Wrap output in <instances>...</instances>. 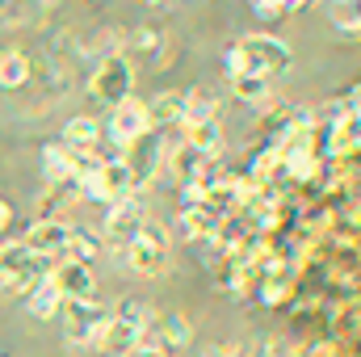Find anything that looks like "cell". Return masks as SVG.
Returning a JSON list of instances; mask_svg holds the SVG:
<instances>
[{"instance_id":"cell-1","label":"cell","mask_w":361,"mask_h":357,"mask_svg":"<svg viewBox=\"0 0 361 357\" xmlns=\"http://www.w3.org/2000/svg\"><path fill=\"white\" fill-rule=\"evenodd\" d=\"M294 63V51L273 38V34H244L231 51H227V72L231 76H261V80H273V76H286Z\"/></svg>"},{"instance_id":"cell-2","label":"cell","mask_w":361,"mask_h":357,"mask_svg":"<svg viewBox=\"0 0 361 357\" xmlns=\"http://www.w3.org/2000/svg\"><path fill=\"white\" fill-rule=\"evenodd\" d=\"M147 307L143 303H135V298H126L118 311H109V320H105V328L97 332V345H101V353L109 357H126L139 341H143V328H147Z\"/></svg>"},{"instance_id":"cell-3","label":"cell","mask_w":361,"mask_h":357,"mask_svg":"<svg viewBox=\"0 0 361 357\" xmlns=\"http://www.w3.org/2000/svg\"><path fill=\"white\" fill-rule=\"evenodd\" d=\"M169 248H173L169 231H164L160 223H152V219H147V223H143V231H139L122 253H126V261H130L135 273H147V277H152V273H160V269L169 265Z\"/></svg>"},{"instance_id":"cell-4","label":"cell","mask_w":361,"mask_h":357,"mask_svg":"<svg viewBox=\"0 0 361 357\" xmlns=\"http://www.w3.org/2000/svg\"><path fill=\"white\" fill-rule=\"evenodd\" d=\"M47 273V261L34 257L21 240L0 244V290H30Z\"/></svg>"},{"instance_id":"cell-5","label":"cell","mask_w":361,"mask_h":357,"mask_svg":"<svg viewBox=\"0 0 361 357\" xmlns=\"http://www.w3.org/2000/svg\"><path fill=\"white\" fill-rule=\"evenodd\" d=\"M143 223H147L143 198H139V193H126V198H118V202L109 206V214H105V240H101V244L126 248V244L143 231Z\"/></svg>"},{"instance_id":"cell-6","label":"cell","mask_w":361,"mask_h":357,"mask_svg":"<svg viewBox=\"0 0 361 357\" xmlns=\"http://www.w3.org/2000/svg\"><path fill=\"white\" fill-rule=\"evenodd\" d=\"M76 193H85V198H92V202L114 206L118 198L135 193V185H130V173H126L122 160H101L85 181H76Z\"/></svg>"},{"instance_id":"cell-7","label":"cell","mask_w":361,"mask_h":357,"mask_svg":"<svg viewBox=\"0 0 361 357\" xmlns=\"http://www.w3.org/2000/svg\"><path fill=\"white\" fill-rule=\"evenodd\" d=\"M59 315H63L68 341H76V345L97 341V332H101L105 320H109V311H105L97 298H63V303H59Z\"/></svg>"},{"instance_id":"cell-8","label":"cell","mask_w":361,"mask_h":357,"mask_svg":"<svg viewBox=\"0 0 361 357\" xmlns=\"http://www.w3.org/2000/svg\"><path fill=\"white\" fill-rule=\"evenodd\" d=\"M122 164H126V173H130V185L143 189L147 181L160 173V164H164V135H160V131H143L135 143H126Z\"/></svg>"},{"instance_id":"cell-9","label":"cell","mask_w":361,"mask_h":357,"mask_svg":"<svg viewBox=\"0 0 361 357\" xmlns=\"http://www.w3.org/2000/svg\"><path fill=\"white\" fill-rule=\"evenodd\" d=\"M130 85H135V72H130L126 55H105V59H101V68L92 72L89 92L97 97V101L118 105V101H126V97H130Z\"/></svg>"},{"instance_id":"cell-10","label":"cell","mask_w":361,"mask_h":357,"mask_svg":"<svg viewBox=\"0 0 361 357\" xmlns=\"http://www.w3.org/2000/svg\"><path fill=\"white\" fill-rule=\"evenodd\" d=\"M68 231H72L68 219H38V223L25 231L21 244H25L34 257H42V261H59L63 248H68Z\"/></svg>"},{"instance_id":"cell-11","label":"cell","mask_w":361,"mask_h":357,"mask_svg":"<svg viewBox=\"0 0 361 357\" xmlns=\"http://www.w3.org/2000/svg\"><path fill=\"white\" fill-rule=\"evenodd\" d=\"M143 131H152V118H147V105L143 101H135V97H126V101H118L114 105V114H109V139L114 143H135Z\"/></svg>"},{"instance_id":"cell-12","label":"cell","mask_w":361,"mask_h":357,"mask_svg":"<svg viewBox=\"0 0 361 357\" xmlns=\"http://www.w3.org/2000/svg\"><path fill=\"white\" fill-rule=\"evenodd\" d=\"M47 277L59 290V298H92V290H97L92 265H80V261H55L47 269Z\"/></svg>"},{"instance_id":"cell-13","label":"cell","mask_w":361,"mask_h":357,"mask_svg":"<svg viewBox=\"0 0 361 357\" xmlns=\"http://www.w3.org/2000/svg\"><path fill=\"white\" fill-rule=\"evenodd\" d=\"M180 236L185 240H206V236H214L219 227H223V219L206 206V202H185L180 206Z\"/></svg>"},{"instance_id":"cell-14","label":"cell","mask_w":361,"mask_h":357,"mask_svg":"<svg viewBox=\"0 0 361 357\" xmlns=\"http://www.w3.org/2000/svg\"><path fill=\"white\" fill-rule=\"evenodd\" d=\"M101 143V122L89 118V114H76L68 126H63V147L72 152V156H80V152H92Z\"/></svg>"},{"instance_id":"cell-15","label":"cell","mask_w":361,"mask_h":357,"mask_svg":"<svg viewBox=\"0 0 361 357\" xmlns=\"http://www.w3.org/2000/svg\"><path fill=\"white\" fill-rule=\"evenodd\" d=\"M185 143L197 156H206V160H219L223 156V131H219V122H189L185 126Z\"/></svg>"},{"instance_id":"cell-16","label":"cell","mask_w":361,"mask_h":357,"mask_svg":"<svg viewBox=\"0 0 361 357\" xmlns=\"http://www.w3.org/2000/svg\"><path fill=\"white\" fill-rule=\"evenodd\" d=\"M59 303H63V298H59V290L51 286V277H47V273L25 290V307H30V315H34V320H51V315H59Z\"/></svg>"},{"instance_id":"cell-17","label":"cell","mask_w":361,"mask_h":357,"mask_svg":"<svg viewBox=\"0 0 361 357\" xmlns=\"http://www.w3.org/2000/svg\"><path fill=\"white\" fill-rule=\"evenodd\" d=\"M147 118H152V131H169V126H185V92H164L156 105H147Z\"/></svg>"},{"instance_id":"cell-18","label":"cell","mask_w":361,"mask_h":357,"mask_svg":"<svg viewBox=\"0 0 361 357\" xmlns=\"http://www.w3.org/2000/svg\"><path fill=\"white\" fill-rule=\"evenodd\" d=\"M97 253H101V236H92L89 227H72V231H68V248H63V257H59V261H80V265H92V261H97Z\"/></svg>"},{"instance_id":"cell-19","label":"cell","mask_w":361,"mask_h":357,"mask_svg":"<svg viewBox=\"0 0 361 357\" xmlns=\"http://www.w3.org/2000/svg\"><path fill=\"white\" fill-rule=\"evenodd\" d=\"M30 80V55L25 51H4L0 55V89H21Z\"/></svg>"},{"instance_id":"cell-20","label":"cell","mask_w":361,"mask_h":357,"mask_svg":"<svg viewBox=\"0 0 361 357\" xmlns=\"http://www.w3.org/2000/svg\"><path fill=\"white\" fill-rule=\"evenodd\" d=\"M357 147V118H336L332 126H328V156H349Z\"/></svg>"},{"instance_id":"cell-21","label":"cell","mask_w":361,"mask_h":357,"mask_svg":"<svg viewBox=\"0 0 361 357\" xmlns=\"http://www.w3.org/2000/svg\"><path fill=\"white\" fill-rule=\"evenodd\" d=\"M214 109H219L214 92H206V89L185 92V126H189V122H214Z\"/></svg>"},{"instance_id":"cell-22","label":"cell","mask_w":361,"mask_h":357,"mask_svg":"<svg viewBox=\"0 0 361 357\" xmlns=\"http://www.w3.org/2000/svg\"><path fill=\"white\" fill-rule=\"evenodd\" d=\"M42 169H47V177L55 181V185H68L72 181V152L63 143H51L42 152Z\"/></svg>"},{"instance_id":"cell-23","label":"cell","mask_w":361,"mask_h":357,"mask_svg":"<svg viewBox=\"0 0 361 357\" xmlns=\"http://www.w3.org/2000/svg\"><path fill=\"white\" fill-rule=\"evenodd\" d=\"M156 332H160L164 345H189V337H193L185 315H164V320H156Z\"/></svg>"},{"instance_id":"cell-24","label":"cell","mask_w":361,"mask_h":357,"mask_svg":"<svg viewBox=\"0 0 361 357\" xmlns=\"http://www.w3.org/2000/svg\"><path fill=\"white\" fill-rule=\"evenodd\" d=\"M281 156H286V169H290V177L302 181V177H311V173H315V156H311L302 143H298V147H286Z\"/></svg>"},{"instance_id":"cell-25","label":"cell","mask_w":361,"mask_h":357,"mask_svg":"<svg viewBox=\"0 0 361 357\" xmlns=\"http://www.w3.org/2000/svg\"><path fill=\"white\" fill-rule=\"evenodd\" d=\"M231 89L240 101H265L269 97V80H261V76H231Z\"/></svg>"},{"instance_id":"cell-26","label":"cell","mask_w":361,"mask_h":357,"mask_svg":"<svg viewBox=\"0 0 361 357\" xmlns=\"http://www.w3.org/2000/svg\"><path fill=\"white\" fill-rule=\"evenodd\" d=\"M252 8H257L261 17H281V13H286V0H252Z\"/></svg>"},{"instance_id":"cell-27","label":"cell","mask_w":361,"mask_h":357,"mask_svg":"<svg viewBox=\"0 0 361 357\" xmlns=\"http://www.w3.org/2000/svg\"><path fill=\"white\" fill-rule=\"evenodd\" d=\"M126 357H169V353H164L160 345H147V341H139V345H135Z\"/></svg>"},{"instance_id":"cell-28","label":"cell","mask_w":361,"mask_h":357,"mask_svg":"<svg viewBox=\"0 0 361 357\" xmlns=\"http://www.w3.org/2000/svg\"><path fill=\"white\" fill-rule=\"evenodd\" d=\"M8 223H13V206L0 202V231H8Z\"/></svg>"},{"instance_id":"cell-29","label":"cell","mask_w":361,"mask_h":357,"mask_svg":"<svg viewBox=\"0 0 361 357\" xmlns=\"http://www.w3.org/2000/svg\"><path fill=\"white\" fill-rule=\"evenodd\" d=\"M147 4H160V0H147Z\"/></svg>"},{"instance_id":"cell-30","label":"cell","mask_w":361,"mask_h":357,"mask_svg":"<svg viewBox=\"0 0 361 357\" xmlns=\"http://www.w3.org/2000/svg\"><path fill=\"white\" fill-rule=\"evenodd\" d=\"M47 4H55V0H47Z\"/></svg>"}]
</instances>
